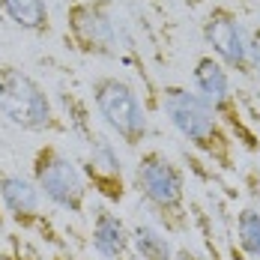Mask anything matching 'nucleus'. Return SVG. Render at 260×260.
<instances>
[{"instance_id":"obj_13","label":"nucleus","mask_w":260,"mask_h":260,"mask_svg":"<svg viewBox=\"0 0 260 260\" xmlns=\"http://www.w3.org/2000/svg\"><path fill=\"white\" fill-rule=\"evenodd\" d=\"M132 242H135L141 260H174L171 242L158 234L153 224H138V228L132 231Z\"/></svg>"},{"instance_id":"obj_14","label":"nucleus","mask_w":260,"mask_h":260,"mask_svg":"<svg viewBox=\"0 0 260 260\" xmlns=\"http://www.w3.org/2000/svg\"><path fill=\"white\" fill-rule=\"evenodd\" d=\"M236 239L248 257L260 260V212L257 209H242L236 218Z\"/></svg>"},{"instance_id":"obj_16","label":"nucleus","mask_w":260,"mask_h":260,"mask_svg":"<svg viewBox=\"0 0 260 260\" xmlns=\"http://www.w3.org/2000/svg\"><path fill=\"white\" fill-rule=\"evenodd\" d=\"M0 260H12V257H9V254H0Z\"/></svg>"},{"instance_id":"obj_2","label":"nucleus","mask_w":260,"mask_h":260,"mask_svg":"<svg viewBox=\"0 0 260 260\" xmlns=\"http://www.w3.org/2000/svg\"><path fill=\"white\" fill-rule=\"evenodd\" d=\"M161 108H165L168 120L174 123V129L180 132L191 147H198V150L207 153L209 158L228 165L231 138H228V132L221 126L218 114H215L198 93H191V90H185V87H165Z\"/></svg>"},{"instance_id":"obj_3","label":"nucleus","mask_w":260,"mask_h":260,"mask_svg":"<svg viewBox=\"0 0 260 260\" xmlns=\"http://www.w3.org/2000/svg\"><path fill=\"white\" fill-rule=\"evenodd\" d=\"M0 114L24 132L57 129L51 96L33 75L18 66H0Z\"/></svg>"},{"instance_id":"obj_15","label":"nucleus","mask_w":260,"mask_h":260,"mask_svg":"<svg viewBox=\"0 0 260 260\" xmlns=\"http://www.w3.org/2000/svg\"><path fill=\"white\" fill-rule=\"evenodd\" d=\"M248 51H251V69L260 75V30L248 33Z\"/></svg>"},{"instance_id":"obj_11","label":"nucleus","mask_w":260,"mask_h":260,"mask_svg":"<svg viewBox=\"0 0 260 260\" xmlns=\"http://www.w3.org/2000/svg\"><path fill=\"white\" fill-rule=\"evenodd\" d=\"M132 245V234L126 231L123 218L111 209H99L93 221V251L105 260H123Z\"/></svg>"},{"instance_id":"obj_4","label":"nucleus","mask_w":260,"mask_h":260,"mask_svg":"<svg viewBox=\"0 0 260 260\" xmlns=\"http://www.w3.org/2000/svg\"><path fill=\"white\" fill-rule=\"evenodd\" d=\"M90 93H93V105L105 120V126L117 132L123 144L138 147L147 138V108L129 81L105 75L90 84Z\"/></svg>"},{"instance_id":"obj_1","label":"nucleus","mask_w":260,"mask_h":260,"mask_svg":"<svg viewBox=\"0 0 260 260\" xmlns=\"http://www.w3.org/2000/svg\"><path fill=\"white\" fill-rule=\"evenodd\" d=\"M66 30L78 51L96 57H123L126 48H135L129 24L117 12L111 0H81L66 12Z\"/></svg>"},{"instance_id":"obj_5","label":"nucleus","mask_w":260,"mask_h":260,"mask_svg":"<svg viewBox=\"0 0 260 260\" xmlns=\"http://www.w3.org/2000/svg\"><path fill=\"white\" fill-rule=\"evenodd\" d=\"M33 182L42 191V198L51 201L54 207L66 209L72 215H78L84 209V201H87L84 174L60 147L45 144V147L36 150V156H33Z\"/></svg>"},{"instance_id":"obj_10","label":"nucleus","mask_w":260,"mask_h":260,"mask_svg":"<svg viewBox=\"0 0 260 260\" xmlns=\"http://www.w3.org/2000/svg\"><path fill=\"white\" fill-rule=\"evenodd\" d=\"M87 174L93 177V182L99 185V191L120 201L123 198V165L120 156L114 150V144L102 138V135H93L90 138V156H87Z\"/></svg>"},{"instance_id":"obj_8","label":"nucleus","mask_w":260,"mask_h":260,"mask_svg":"<svg viewBox=\"0 0 260 260\" xmlns=\"http://www.w3.org/2000/svg\"><path fill=\"white\" fill-rule=\"evenodd\" d=\"M39 201L42 191L33 180L21 174H0V204L12 221H18L21 228H33L39 221Z\"/></svg>"},{"instance_id":"obj_12","label":"nucleus","mask_w":260,"mask_h":260,"mask_svg":"<svg viewBox=\"0 0 260 260\" xmlns=\"http://www.w3.org/2000/svg\"><path fill=\"white\" fill-rule=\"evenodd\" d=\"M0 12L27 33H48V0H0Z\"/></svg>"},{"instance_id":"obj_9","label":"nucleus","mask_w":260,"mask_h":260,"mask_svg":"<svg viewBox=\"0 0 260 260\" xmlns=\"http://www.w3.org/2000/svg\"><path fill=\"white\" fill-rule=\"evenodd\" d=\"M194 93L218 114L228 117L231 102H234V90H231V75L228 66L215 57H201L194 63Z\"/></svg>"},{"instance_id":"obj_17","label":"nucleus","mask_w":260,"mask_h":260,"mask_svg":"<svg viewBox=\"0 0 260 260\" xmlns=\"http://www.w3.org/2000/svg\"><path fill=\"white\" fill-rule=\"evenodd\" d=\"M123 260H126V257H123Z\"/></svg>"},{"instance_id":"obj_7","label":"nucleus","mask_w":260,"mask_h":260,"mask_svg":"<svg viewBox=\"0 0 260 260\" xmlns=\"http://www.w3.org/2000/svg\"><path fill=\"white\" fill-rule=\"evenodd\" d=\"M204 39L215 51V60H221L228 69L248 72L251 69V51H248V33L234 9L215 6L204 21Z\"/></svg>"},{"instance_id":"obj_6","label":"nucleus","mask_w":260,"mask_h":260,"mask_svg":"<svg viewBox=\"0 0 260 260\" xmlns=\"http://www.w3.org/2000/svg\"><path fill=\"white\" fill-rule=\"evenodd\" d=\"M135 182L144 201L156 209L161 218H177L182 212V198H185V182H182L180 168L165 156V153H147L141 156L135 168Z\"/></svg>"}]
</instances>
